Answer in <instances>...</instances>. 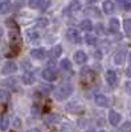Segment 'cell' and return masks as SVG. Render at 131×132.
I'll return each mask as SVG.
<instances>
[{
    "mask_svg": "<svg viewBox=\"0 0 131 132\" xmlns=\"http://www.w3.org/2000/svg\"><path fill=\"white\" fill-rule=\"evenodd\" d=\"M73 93V87H72V85H62V86H60L58 89H57V91H56V98L58 99V101H62V99H66L70 94Z\"/></svg>",
    "mask_w": 131,
    "mask_h": 132,
    "instance_id": "obj_1",
    "label": "cell"
},
{
    "mask_svg": "<svg viewBox=\"0 0 131 132\" xmlns=\"http://www.w3.org/2000/svg\"><path fill=\"white\" fill-rule=\"evenodd\" d=\"M93 71L90 68H87V66H83V69L81 70V81L82 83H90L93 81Z\"/></svg>",
    "mask_w": 131,
    "mask_h": 132,
    "instance_id": "obj_2",
    "label": "cell"
},
{
    "mask_svg": "<svg viewBox=\"0 0 131 132\" xmlns=\"http://www.w3.org/2000/svg\"><path fill=\"white\" fill-rule=\"evenodd\" d=\"M17 70V65L12 61H7L3 68H2V74L3 75H8V74H13L15 71Z\"/></svg>",
    "mask_w": 131,
    "mask_h": 132,
    "instance_id": "obj_3",
    "label": "cell"
},
{
    "mask_svg": "<svg viewBox=\"0 0 131 132\" xmlns=\"http://www.w3.org/2000/svg\"><path fill=\"white\" fill-rule=\"evenodd\" d=\"M66 38L70 41V42H75V44H78L81 41V37H80V33L77 29H74V28H69L66 30Z\"/></svg>",
    "mask_w": 131,
    "mask_h": 132,
    "instance_id": "obj_4",
    "label": "cell"
},
{
    "mask_svg": "<svg viewBox=\"0 0 131 132\" xmlns=\"http://www.w3.org/2000/svg\"><path fill=\"white\" fill-rule=\"evenodd\" d=\"M42 77H44V79H47V81H54L57 78V71L54 68L49 66V68H47L42 71Z\"/></svg>",
    "mask_w": 131,
    "mask_h": 132,
    "instance_id": "obj_5",
    "label": "cell"
},
{
    "mask_svg": "<svg viewBox=\"0 0 131 132\" xmlns=\"http://www.w3.org/2000/svg\"><path fill=\"white\" fill-rule=\"evenodd\" d=\"M125 56H126V48L125 46H121L117 53H115V56H114V61L117 65H122L125 62Z\"/></svg>",
    "mask_w": 131,
    "mask_h": 132,
    "instance_id": "obj_6",
    "label": "cell"
},
{
    "mask_svg": "<svg viewBox=\"0 0 131 132\" xmlns=\"http://www.w3.org/2000/svg\"><path fill=\"white\" fill-rule=\"evenodd\" d=\"M66 111L72 112V114H80L83 111V107L81 104H78L77 102H72V103L66 104Z\"/></svg>",
    "mask_w": 131,
    "mask_h": 132,
    "instance_id": "obj_7",
    "label": "cell"
},
{
    "mask_svg": "<svg viewBox=\"0 0 131 132\" xmlns=\"http://www.w3.org/2000/svg\"><path fill=\"white\" fill-rule=\"evenodd\" d=\"M106 81H107V83L110 85V86H117V83H118V77H117V73L114 71V70H107V73H106Z\"/></svg>",
    "mask_w": 131,
    "mask_h": 132,
    "instance_id": "obj_8",
    "label": "cell"
},
{
    "mask_svg": "<svg viewBox=\"0 0 131 132\" xmlns=\"http://www.w3.org/2000/svg\"><path fill=\"white\" fill-rule=\"evenodd\" d=\"M121 119H122V116L119 115L117 111H110L109 112V122L111 123V126H118L119 123H121Z\"/></svg>",
    "mask_w": 131,
    "mask_h": 132,
    "instance_id": "obj_9",
    "label": "cell"
},
{
    "mask_svg": "<svg viewBox=\"0 0 131 132\" xmlns=\"http://www.w3.org/2000/svg\"><path fill=\"white\" fill-rule=\"evenodd\" d=\"M30 56L33 58H36V60H44L45 56H47V52L44 50L42 48H37V49H33L30 52Z\"/></svg>",
    "mask_w": 131,
    "mask_h": 132,
    "instance_id": "obj_10",
    "label": "cell"
},
{
    "mask_svg": "<svg viewBox=\"0 0 131 132\" xmlns=\"http://www.w3.org/2000/svg\"><path fill=\"white\" fill-rule=\"evenodd\" d=\"M86 60H87V56L85 54V52L78 50V52H75V53H74V61L77 62L78 65L85 63V62H86Z\"/></svg>",
    "mask_w": 131,
    "mask_h": 132,
    "instance_id": "obj_11",
    "label": "cell"
},
{
    "mask_svg": "<svg viewBox=\"0 0 131 132\" xmlns=\"http://www.w3.org/2000/svg\"><path fill=\"white\" fill-rule=\"evenodd\" d=\"M94 101H95V103L99 106V107H107V106H109V99H107L105 95H102V94L95 95Z\"/></svg>",
    "mask_w": 131,
    "mask_h": 132,
    "instance_id": "obj_12",
    "label": "cell"
},
{
    "mask_svg": "<svg viewBox=\"0 0 131 132\" xmlns=\"http://www.w3.org/2000/svg\"><path fill=\"white\" fill-rule=\"evenodd\" d=\"M85 15L98 19V17H101V11L98 9V8H95V7H89V8L85 9Z\"/></svg>",
    "mask_w": 131,
    "mask_h": 132,
    "instance_id": "obj_13",
    "label": "cell"
},
{
    "mask_svg": "<svg viewBox=\"0 0 131 132\" xmlns=\"http://www.w3.org/2000/svg\"><path fill=\"white\" fill-rule=\"evenodd\" d=\"M36 81V77H35V74L33 73H30V71H25L24 74H23V82L25 83V85H32Z\"/></svg>",
    "mask_w": 131,
    "mask_h": 132,
    "instance_id": "obj_14",
    "label": "cell"
},
{
    "mask_svg": "<svg viewBox=\"0 0 131 132\" xmlns=\"http://www.w3.org/2000/svg\"><path fill=\"white\" fill-rule=\"evenodd\" d=\"M58 122H60V115H57V114H49L45 118V123L47 124H56Z\"/></svg>",
    "mask_w": 131,
    "mask_h": 132,
    "instance_id": "obj_15",
    "label": "cell"
},
{
    "mask_svg": "<svg viewBox=\"0 0 131 132\" xmlns=\"http://www.w3.org/2000/svg\"><path fill=\"white\" fill-rule=\"evenodd\" d=\"M102 8H103V12L105 13H111L113 11H114V4H113L111 0H106V2H103Z\"/></svg>",
    "mask_w": 131,
    "mask_h": 132,
    "instance_id": "obj_16",
    "label": "cell"
},
{
    "mask_svg": "<svg viewBox=\"0 0 131 132\" xmlns=\"http://www.w3.org/2000/svg\"><path fill=\"white\" fill-rule=\"evenodd\" d=\"M9 7H11V2L9 0H3L0 3V15H4L9 11Z\"/></svg>",
    "mask_w": 131,
    "mask_h": 132,
    "instance_id": "obj_17",
    "label": "cell"
},
{
    "mask_svg": "<svg viewBox=\"0 0 131 132\" xmlns=\"http://www.w3.org/2000/svg\"><path fill=\"white\" fill-rule=\"evenodd\" d=\"M80 27H81V29L85 30V32H90V30L93 29V24H91L90 20H83V21H81Z\"/></svg>",
    "mask_w": 131,
    "mask_h": 132,
    "instance_id": "obj_18",
    "label": "cell"
},
{
    "mask_svg": "<svg viewBox=\"0 0 131 132\" xmlns=\"http://www.w3.org/2000/svg\"><path fill=\"white\" fill-rule=\"evenodd\" d=\"M50 5V0H37L36 2V8H38V9H47L48 7Z\"/></svg>",
    "mask_w": 131,
    "mask_h": 132,
    "instance_id": "obj_19",
    "label": "cell"
},
{
    "mask_svg": "<svg viewBox=\"0 0 131 132\" xmlns=\"http://www.w3.org/2000/svg\"><path fill=\"white\" fill-rule=\"evenodd\" d=\"M119 27H121V24H119V20L118 19H111L110 20V30L111 32H118L119 30Z\"/></svg>",
    "mask_w": 131,
    "mask_h": 132,
    "instance_id": "obj_20",
    "label": "cell"
},
{
    "mask_svg": "<svg viewBox=\"0 0 131 132\" xmlns=\"http://www.w3.org/2000/svg\"><path fill=\"white\" fill-rule=\"evenodd\" d=\"M69 9L72 11V12H77V11L81 9V3L78 2V0H73V2H70V4H69Z\"/></svg>",
    "mask_w": 131,
    "mask_h": 132,
    "instance_id": "obj_21",
    "label": "cell"
},
{
    "mask_svg": "<svg viewBox=\"0 0 131 132\" xmlns=\"http://www.w3.org/2000/svg\"><path fill=\"white\" fill-rule=\"evenodd\" d=\"M60 66L64 69V70H72V63L68 58H64L61 62H60Z\"/></svg>",
    "mask_w": 131,
    "mask_h": 132,
    "instance_id": "obj_22",
    "label": "cell"
},
{
    "mask_svg": "<svg viewBox=\"0 0 131 132\" xmlns=\"http://www.w3.org/2000/svg\"><path fill=\"white\" fill-rule=\"evenodd\" d=\"M40 90H41L44 94H49V93L53 91V86H52V85H45V83H42V85L40 86Z\"/></svg>",
    "mask_w": 131,
    "mask_h": 132,
    "instance_id": "obj_23",
    "label": "cell"
},
{
    "mask_svg": "<svg viewBox=\"0 0 131 132\" xmlns=\"http://www.w3.org/2000/svg\"><path fill=\"white\" fill-rule=\"evenodd\" d=\"M9 99V93L4 89H0V102H7Z\"/></svg>",
    "mask_w": 131,
    "mask_h": 132,
    "instance_id": "obj_24",
    "label": "cell"
},
{
    "mask_svg": "<svg viewBox=\"0 0 131 132\" xmlns=\"http://www.w3.org/2000/svg\"><path fill=\"white\" fill-rule=\"evenodd\" d=\"M27 36H28V40L29 41H37L38 40V35H37L35 30H28L27 32Z\"/></svg>",
    "mask_w": 131,
    "mask_h": 132,
    "instance_id": "obj_25",
    "label": "cell"
},
{
    "mask_svg": "<svg viewBox=\"0 0 131 132\" xmlns=\"http://www.w3.org/2000/svg\"><path fill=\"white\" fill-rule=\"evenodd\" d=\"M123 28H125L126 35H130V33H131V20L130 19H126L123 21Z\"/></svg>",
    "mask_w": 131,
    "mask_h": 132,
    "instance_id": "obj_26",
    "label": "cell"
},
{
    "mask_svg": "<svg viewBox=\"0 0 131 132\" xmlns=\"http://www.w3.org/2000/svg\"><path fill=\"white\" fill-rule=\"evenodd\" d=\"M48 24H49V21H48V19H45V17H41V19H38V20L36 21V25L40 27V28H45Z\"/></svg>",
    "mask_w": 131,
    "mask_h": 132,
    "instance_id": "obj_27",
    "label": "cell"
},
{
    "mask_svg": "<svg viewBox=\"0 0 131 132\" xmlns=\"http://www.w3.org/2000/svg\"><path fill=\"white\" fill-rule=\"evenodd\" d=\"M62 53V48H61V45H56L53 48V52H52V56L56 58V57H58L60 54Z\"/></svg>",
    "mask_w": 131,
    "mask_h": 132,
    "instance_id": "obj_28",
    "label": "cell"
},
{
    "mask_svg": "<svg viewBox=\"0 0 131 132\" xmlns=\"http://www.w3.org/2000/svg\"><path fill=\"white\" fill-rule=\"evenodd\" d=\"M8 126H9V119H8V116H4V118L2 119V124H0V128H2L3 131H7Z\"/></svg>",
    "mask_w": 131,
    "mask_h": 132,
    "instance_id": "obj_29",
    "label": "cell"
},
{
    "mask_svg": "<svg viewBox=\"0 0 131 132\" xmlns=\"http://www.w3.org/2000/svg\"><path fill=\"white\" fill-rule=\"evenodd\" d=\"M86 42H87V45H95V42H97V38L94 35H87L86 36Z\"/></svg>",
    "mask_w": 131,
    "mask_h": 132,
    "instance_id": "obj_30",
    "label": "cell"
},
{
    "mask_svg": "<svg viewBox=\"0 0 131 132\" xmlns=\"http://www.w3.org/2000/svg\"><path fill=\"white\" fill-rule=\"evenodd\" d=\"M3 83H4V85H7V86H11V87H12V89H17V85H16V79H13V78H9V79L4 81Z\"/></svg>",
    "mask_w": 131,
    "mask_h": 132,
    "instance_id": "obj_31",
    "label": "cell"
},
{
    "mask_svg": "<svg viewBox=\"0 0 131 132\" xmlns=\"http://www.w3.org/2000/svg\"><path fill=\"white\" fill-rule=\"evenodd\" d=\"M121 132H131V122H126L121 127Z\"/></svg>",
    "mask_w": 131,
    "mask_h": 132,
    "instance_id": "obj_32",
    "label": "cell"
},
{
    "mask_svg": "<svg viewBox=\"0 0 131 132\" xmlns=\"http://www.w3.org/2000/svg\"><path fill=\"white\" fill-rule=\"evenodd\" d=\"M123 8L127 11L131 9V0H123Z\"/></svg>",
    "mask_w": 131,
    "mask_h": 132,
    "instance_id": "obj_33",
    "label": "cell"
},
{
    "mask_svg": "<svg viewBox=\"0 0 131 132\" xmlns=\"http://www.w3.org/2000/svg\"><path fill=\"white\" fill-rule=\"evenodd\" d=\"M32 114H33L35 116H37V115L40 114V107H37V106L35 104L33 107H32Z\"/></svg>",
    "mask_w": 131,
    "mask_h": 132,
    "instance_id": "obj_34",
    "label": "cell"
},
{
    "mask_svg": "<svg viewBox=\"0 0 131 132\" xmlns=\"http://www.w3.org/2000/svg\"><path fill=\"white\" fill-rule=\"evenodd\" d=\"M61 132H74V129L70 127V126H64L61 128Z\"/></svg>",
    "mask_w": 131,
    "mask_h": 132,
    "instance_id": "obj_35",
    "label": "cell"
},
{
    "mask_svg": "<svg viewBox=\"0 0 131 132\" xmlns=\"http://www.w3.org/2000/svg\"><path fill=\"white\" fill-rule=\"evenodd\" d=\"M20 126H21V120H20V118H15V120H13V127L19 128Z\"/></svg>",
    "mask_w": 131,
    "mask_h": 132,
    "instance_id": "obj_36",
    "label": "cell"
},
{
    "mask_svg": "<svg viewBox=\"0 0 131 132\" xmlns=\"http://www.w3.org/2000/svg\"><path fill=\"white\" fill-rule=\"evenodd\" d=\"M126 90H127L128 93H131V82H127V83H126Z\"/></svg>",
    "mask_w": 131,
    "mask_h": 132,
    "instance_id": "obj_37",
    "label": "cell"
},
{
    "mask_svg": "<svg viewBox=\"0 0 131 132\" xmlns=\"http://www.w3.org/2000/svg\"><path fill=\"white\" fill-rule=\"evenodd\" d=\"M27 132H40L37 128H32V129H29V131H27Z\"/></svg>",
    "mask_w": 131,
    "mask_h": 132,
    "instance_id": "obj_38",
    "label": "cell"
},
{
    "mask_svg": "<svg viewBox=\"0 0 131 132\" xmlns=\"http://www.w3.org/2000/svg\"><path fill=\"white\" fill-rule=\"evenodd\" d=\"M127 75H128V77H131V66L127 69Z\"/></svg>",
    "mask_w": 131,
    "mask_h": 132,
    "instance_id": "obj_39",
    "label": "cell"
},
{
    "mask_svg": "<svg viewBox=\"0 0 131 132\" xmlns=\"http://www.w3.org/2000/svg\"><path fill=\"white\" fill-rule=\"evenodd\" d=\"M95 2H98V0H87V3H95Z\"/></svg>",
    "mask_w": 131,
    "mask_h": 132,
    "instance_id": "obj_40",
    "label": "cell"
},
{
    "mask_svg": "<svg viewBox=\"0 0 131 132\" xmlns=\"http://www.w3.org/2000/svg\"><path fill=\"white\" fill-rule=\"evenodd\" d=\"M24 2H25V3H32L33 0H24Z\"/></svg>",
    "mask_w": 131,
    "mask_h": 132,
    "instance_id": "obj_41",
    "label": "cell"
},
{
    "mask_svg": "<svg viewBox=\"0 0 131 132\" xmlns=\"http://www.w3.org/2000/svg\"><path fill=\"white\" fill-rule=\"evenodd\" d=\"M86 132H94V131H86Z\"/></svg>",
    "mask_w": 131,
    "mask_h": 132,
    "instance_id": "obj_42",
    "label": "cell"
},
{
    "mask_svg": "<svg viewBox=\"0 0 131 132\" xmlns=\"http://www.w3.org/2000/svg\"><path fill=\"white\" fill-rule=\"evenodd\" d=\"M130 61H131V54H130Z\"/></svg>",
    "mask_w": 131,
    "mask_h": 132,
    "instance_id": "obj_43",
    "label": "cell"
},
{
    "mask_svg": "<svg viewBox=\"0 0 131 132\" xmlns=\"http://www.w3.org/2000/svg\"><path fill=\"white\" fill-rule=\"evenodd\" d=\"M101 132H105V131H101Z\"/></svg>",
    "mask_w": 131,
    "mask_h": 132,
    "instance_id": "obj_44",
    "label": "cell"
}]
</instances>
